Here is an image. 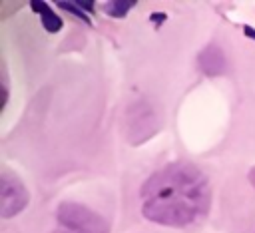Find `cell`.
Wrapping results in <instances>:
<instances>
[{
    "mask_svg": "<svg viewBox=\"0 0 255 233\" xmlns=\"http://www.w3.org/2000/svg\"><path fill=\"white\" fill-rule=\"evenodd\" d=\"M211 201L207 177L191 163H169L141 185V213L153 223L185 227L197 221Z\"/></svg>",
    "mask_w": 255,
    "mask_h": 233,
    "instance_id": "6da1fadb",
    "label": "cell"
},
{
    "mask_svg": "<svg viewBox=\"0 0 255 233\" xmlns=\"http://www.w3.org/2000/svg\"><path fill=\"white\" fill-rule=\"evenodd\" d=\"M128 137L131 143H139L155 133L157 117L147 102H135L128 110Z\"/></svg>",
    "mask_w": 255,
    "mask_h": 233,
    "instance_id": "3957f363",
    "label": "cell"
},
{
    "mask_svg": "<svg viewBox=\"0 0 255 233\" xmlns=\"http://www.w3.org/2000/svg\"><path fill=\"white\" fill-rule=\"evenodd\" d=\"M245 32H249V36H251V38H255V32H253V30H251V28H249V26H247V28H245Z\"/></svg>",
    "mask_w": 255,
    "mask_h": 233,
    "instance_id": "9c48e42d",
    "label": "cell"
},
{
    "mask_svg": "<svg viewBox=\"0 0 255 233\" xmlns=\"http://www.w3.org/2000/svg\"><path fill=\"white\" fill-rule=\"evenodd\" d=\"M32 10L40 12L42 16V26L48 30V32H58L62 28V20L48 8V4H42V2H32Z\"/></svg>",
    "mask_w": 255,
    "mask_h": 233,
    "instance_id": "8992f818",
    "label": "cell"
},
{
    "mask_svg": "<svg viewBox=\"0 0 255 233\" xmlns=\"http://www.w3.org/2000/svg\"><path fill=\"white\" fill-rule=\"evenodd\" d=\"M28 205V191L16 175L2 173L0 177V215L12 217Z\"/></svg>",
    "mask_w": 255,
    "mask_h": 233,
    "instance_id": "277c9868",
    "label": "cell"
},
{
    "mask_svg": "<svg viewBox=\"0 0 255 233\" xmlns=\"http://www.w3.org/2000/svg\"><path fill=\"white\" fill-rule=\"evenodd\" d=\"M133 6V2H126V0H118V2H112V4H108L106 6V10L112 14V16H116V18H122L129 8Z\"/></svg>",
    "mask_w": 255,
    "mask_h": 233,
    "instance_id": "52a82bcc",
    "label": "cell"
},
{
    "mask_svg": "<svg viewBox=\"0 0 255 233\" xmlns=\"http://www.w3.org/2000/svg\"><path fill=\"white\" fill-rule=\"evenodd\" d=\"M249 181H251V183H253V187H255V169H251V171H249Z\"/></svg>",
    "mask_w": 255,
    "mask_h": 233,
    "instance_id": "ba28073f",
    "label": "cell"
},
{
    "mask_svg": "<svg viewBox=\"0 0 255 233\" xmlns=\"http://www.w3.org/2000/svg\"><path fill=\"white\" fill-rule=\"evenodd\" d=\"M58 225L56 233H108V223L98 213L74 201L60 203Z\"/></svg>",
    "mask_w": 255,
    "mask_h": 233,
    "instance_id": "7a4b0ae2",
    "label": "cell"
},
{
    "mask_svg": "<svg viewBox=\"0 0 255 233\" xmlns=\"http://www.w3.org/2000/svg\"><path fill=\"white\" fill-rule=\"evenodd\" d=\"M197 64H199L201 72L207 74V76H219V74L225 72V66H227L225 56L217 46L203 48L199 52V56H197Z\"/></svg>",
    "mask_w": 255,
    "mask_h": 233,
    "instance_id": "5b68a950",
    "label": "cell"
}]
</instances>
